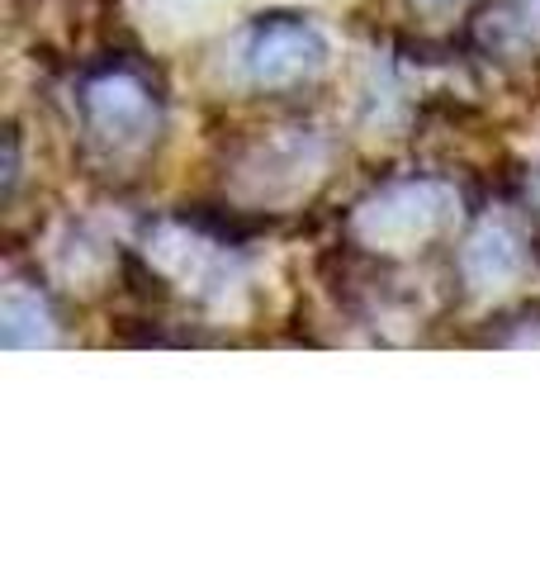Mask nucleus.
<instances>
[{
	"label": "nucleus",
	"instance_id": "1",
	"mask_svg": "<svg viewBox=\"0 0 540 569\" xmlns=\"http://www.w3.org/2000/svg\"><path fill=\"white\" fill-rule=\"evenodd\" d=\"M328 33L318 24L299 20V14H270L257 20L242 43V71L251 86H266V91H284V86H299L318 77L328 67Z\"/></svg>",
	"mask_w": 540,
	"mask_h": 569
},
{
	"label": "nucleus",
	"instance_id": "2",
	"mask_svg": "<svg viewBox=\"0 0 540 569\" xmlns=\"http://www.w3.org/2000/svg\"><path fill=\"white\" fill-rule=\"evenodd\" d=\"M446 209H450V194L431 181L389 186L384 194H374V200L356 213V228H360V238L374 247H412L427 233H437Z\"/></svg>",
	"mask_w": 540,
	"mask_h": 569
},
{
	"label": "nucleus",
	"instance_id": "3",
	"mask_svg": "<svg viewBox=\"0 0 540 569\" xmlns=\"http://www.w3.org/2000/svg\"><path fill=\"white\" fill-rule=\"evenodd\" d=\"M86 114H90V123H96L104 138L129 142L138 133H148L152 96H148V86H142V81L123 77V71H110V77H100V81L86 86Z\"/></svg>",
	"mask_w": 540,
	"mask_h": 569
},
{
	"label": "nucleus",
	"instance_id": "4",
	"mask_svg": "<svg viewBox=\"0 0 540 569\" xmlns=\"http://www.w3.org/2000/svg\"><path fill=\"white\" fill-rule=\"evenodd\" d=\"M464 276L474 290H502L521 276V247L502 223H483L464 247Z\"/></svg>",
	"mask_w": 540,
	"mask_h": 569
},
{
	"label": "nucleus",
	"instance_id": "5",
	"mask_svg": "<svg viewBox=\"0 0 540 569\" xmlns=\"http://www.w3.org/2000/svg\"><path fill=\"white\" fill-rule=\"evenodd\" d=\"M0 323H6V347H48L52 342V313L33 290H14L6 295V309H0Z\"/></svg>",
	"mask_w": 540,
	"mask_h": 569
},
{
	"label": "nucleus",
	"instance_id": "6",
	"mask_svg": "<svg viewBox=\"0 0 540 569\" xmlns=\"http://www.w3.org/2000/svg\"><path fill=\"white\" fill-rule=\"evenodd\" d=\"M521 10H527L531 24H540V0H521Z\"/></svg>",
	"mask_w": 540,
	"mask_h": 569
},
{
	"label": "nucleus",
	"instance_id": "7",
	"mask_svg": "<svg viewBox=\"0 0 540 569\" xmlns=\"http://www.w3.org/2000/svg\"><path fill=\"white\" fill-rule=\"evenodd\" d=\"M422 6H431V10H437V6H450V0H422Z\"/></svg>",
	"mask_w": 540,
	"mask_h": 569
},
{
	"label": "nucleus",
	"instance_id": "8",
	"mask_svg": "<svg viewBox=\"0 0 540 569\" xmlns=\"http://www.w3.org/2000/svg\"><path fill=\"white\" fill-rule=\"evenodd\" d=\"M536 194H540V181H536Z\"/></svg>",
	"mask_w": 540,
	"mask_h": 569
}]
</instances>
